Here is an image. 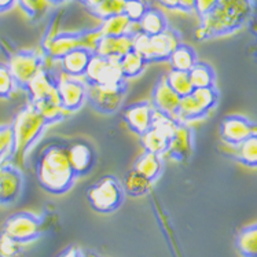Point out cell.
I'll use <instances>...</instances> for the list:
<instances>
[{"label":"cell","instance_id":"cell-45","mask_svg":"<svg viewBox=\"0 0 257 257\" xmlns=\"http://www.w3.org/2000/svg\"><path fill=\"white\" fill-rule=\"evenodd\" d=\"M69 0H50V3L54 6H58V5H62V3H66Z\"/></svg>","mask_w":257,"mask_h":257},{"label":"cell","instance_id":"cell-23","mask_svg":"<svg viewBox=\"0 0 257 257\" xmlns=\"http://www.w3.org/2000/svg\"><path fill=\"white\" fill-rule=\"evenodd\" d=\"M132 169L138 171L141 175H143L145 178H147L150 182L154 183V182H157L164 172L163 156H158V154H154V153L143 152L137 158Z\"/></svg>","mask_w":257,"mask_h":257},{"label":"cell","instance_id":"cell-32","mask_svg":"<svg viewBox=\"0 0 257 257\" xmlns=\"http://www.w3.org/2000/svg\"><path fill=\"white\" fill-rule=\"evenodd\" d=\"M165 80L171 88L180 96L184 98L194 91V87L191 84L189 72H179V70H171L168 74H165Z\"/></svg>","mask_w":257,"mask_h":257},{"label":"cell","instance_id":"cell-20","mask_svg":"<svg viewBox=\"0 0 257 257\" xmlns=\"http://www.w3.org/2000/svg\"><path fill=\"white\" fill-rule=\"evenodd\" d=\"M94 55L95 51L92 48L81 47L74 50L59 61L61 73L68 76V77L84 79L85 72H87L89 62L94 58Z\"/></svg>","mask_w":257,"mask_h":257},{"label":"cell","instance_id":"cell-42","mask_svg":"<svg viewBox=\"0 0 257 257\" xmlns=\"http://www.w3.org/2000/svg\"><path fill=\"white\" fill-rule=\"evenodd\" d=\"M158 5H161L168 10H179L182 0H157Z\"/></svg>","mask_w":257,"mask_h":257},{"label":"cell","instance_id":"cell-26","mask_svg":"<svg viewBox=\"0 0 257 257\" xmlns=\"http://www.w3.org/2000/svg\"><path fill=\"white\" fill-rule=\"evenodd\" d=\"M169 65L172 70H179V72H190V69L198 62V57L195 50L189 44L180 43L176 50L169 58Z\"/></svg>","mask_w":257,"mask_h":257},{"label":"cell","instance_id":"cell-47","mask_svg":"<svg viewBox=\"0 0 257 257\" xmlns=\"http://www.w3.org/2000/svg\"><path fill=\"white\" fill-rule=\"evenodd\" d=\"M145 2H147V0H145Z\"/></svg>","mask_w":257,"mask_h":257},{"label":"cell","instance_id":"cell-28","mask_svg":"<svg viewBox=\"0 0 257 257\" xmlns=\"http://www.w3.org/2000/svg\"><path fill=\"white\" fill-rule=\"evenodd\" d=\"M122 186H124L126 195H130L132 198H138V197H145L150 193L153 182H150L135 169H131L130 172L125 173Z\"/></svg>","mask_w":257,"mask_h":257},{"label":"cell","instance_id":"cell-36","mask_svg":"<svg viewBox=\"0 0 257 257\" xmlns=\"http://www.w3.org/2000/svg\"><path fill=\"white\" fill-rule=\"evenodd\" d=\"M17 88L18 87L9 69V65L0 62V99H10Z\"/></svg>","mask_w":257,"mask_h":257},{"label":"cell","instance_id":"cell-34","mask_svg":"<svg viewBox=\"0 0 257 257\" xmlns=\"http://www.w3.org/2000/svg\"><path fill=\"white\" fill-rule=\"evenodd\" d=\"M191 95L194 96L197 102L204 107L206 111H212L216 107V105L219 103V89L215 87H208V88H195Z\"/></svg>","mask_w":257,"mask_h":257},{"label":"cell","instance_id":"cell-35","mask_svg":"<svg viewBox=\"0 0 257 257\" xmlns=\"http://www.w3.org/2000/svg\"><path fill=\"white\" fill-rule=\"evenodd\" d=\"M17 5L32 20H40L53 6L50 0H17Z\"/></svg>","mask_w":257,"mask_h":257},{"label":"cell","instance_id":"cell-16","mask_svg":"<svg viewBox=\"0 0 257 257\" xmlns=\"http://www.w3.org/2000/svg\"><path fill=\"white\" fill-rule=\"evenodd\" d=\"M156 109L153 107L150 100H141L126 106L122 113L124 121L128 128L138 137L143 135L153 126Z\"/></svg>","mask_w":257,"mask_h":257},{"label":"cell","instance_id":"cell-29","mask_svg":"<svg viewBox=\"0 0 257 257\" xmlns=\"http://www.w3.org/2000/svg\"><path fill=\"white\" fill-rule=\"evenodd\" d=\"M191 84L195 88H208L216 85V72L212 65L198 61L189 72Z\"/></svg>","mask_w":257,"mask_h":257},{"label":"cell","instance_id":"cell-7","mask_svg":"<svg viewBox=\"0 0 257 257\" xmlns=\"http://www.w3.org/2000/svg\"><path fill=\"white\" fill-rule=\"evenodd\" d=\"M46 58L36 50H21L11 54L7 61L13 77L16 80L17 87L22 91L28 88L32 80L36 77L39 72L44 69Z\"/></svg>","mask_w":257,"mask_h":257},{"label":"cell","instance_id":"cell-22","mask_svg":"<svg viewBox=\"0 0 257 257\" xmlns=\"http://www.w3.org/2000/svg\"><path fill=\"white\" fill-rule=\"evenodd\" d=\"M168 29L169 25L167 17L163 11L156 7H149L142 20L138 22V31L147 36H157Z\"/></svg>","mask_w":257,"mask_h":257},{"label":"cell","instance_id":"cell-6","mask_svg":"<svg viewBox=\"0 0 257 257\" xmlns=\"http://www.w3.org/2000/svg\"><path fill=\"white\" fill-rule=\"evenodd\" d=\"M102 36L98 28L80 32H59L53 40L43 46V55L46 59L59 62L65 55L81 47L94 50L95 44Z\"/></svg>","mask_w":257,"mask_h":257},{"label":"cell","instance_id":"cell-37","mask_svg":"<svg viewBox=\"0 0 257 257\" xmlns=\"http://www.w3.org/2000/svg\"><path fill=\"white\" fill-rule=\"evenodd\" d=\"M13 150V132L11 125H0V164L10 161Z\"/></svg>","mask_w":257,"mask_h":257},{"label":"cell","instance_id":"cell-17","mask_svg":"<svg viewBox=\"0 0 257 257\" xmlns=\"http://www.w3.org/2000/svg\"><path fill=\"white\" fill-rule=\"evenodd\" d=\"M180 100H182V98L169 87L167 80H165V76H161L156 81V84L152 89V99H150V102H152L153 107L156 109V111L172 115V117L176 118Z\"/></svg>","mask_w":257,"mask_h":257},{"label":"cell","instance_id":"cell-8","mask_svg":"<svg viewBox=\"0 0 257 257\" xmlns=\"http://www.w3.org/2000/svg\"><path fill=\"white\" fill-rule=\"evenodd\" d=\"M43 220L31 212H17L6 220L3 234L21 245L35 242L42 236Z\"/></svg>","mask_w":257,"mask_h":257},{"label":"cell","instance_id":"cell-40","mask_svg":"<svg viewBox=\"0 0 257 257\" xmlns=\"http://www.w3.org/2000/svg\"><path fill=\"white\" fill-rule=\"evenodd\" d=\"M219 5H220V0H195L194 13L202 20L206 16H209Z\"/></svg>","mask_w":257,"mask_h":257},{"label":"cell","instance_id":"cell-15","mask_svg":"<svg viewBox=\"0 0 257 257\" xmlns=\"http://www.w3.org/2000/svg\"><path fill=\"white\" fill-rule=\"evenodd\" d=\"M24 190V175L16 165L2 164L0 168V205L16 204Z\"/></svg>","mask_w":257,"mask_h":257},{"label":"cell","instance_id":"cell-27","mask_svg":"<svg viewBox=\"0 0 257 257\" xmlns=\"http://www.w3.org/2000/svg\"><path fill=\"white\" fill-rule=\"evenodd\" d=\"M208 115H209V111L205 110L204 107L197 102L194 96L190 94L187 96L182 98V100H180L176 118L180 122L189 124L191 121L202 120V118L208 117Z\"/></svg>","mask_w":257,"mask_h":257},{"label":"cell","instance_id":"cell-38","mask_svg":"<svg viewBox=\"0 0 257 257\" xmlns=\"http://www.w3.org/2000/svg\"><path fill=\"white\" fill-rule=\"evenodd\" d=\"M24 245L6 234H0V257H24Z\"/></svg>","mask_w":257,"mask_h":257},{"label":"cell","instance_id":"cell-14","mask_svg":"<svg viewBox=\"0 0 257 257\" xmlns=\"http://www.w3.org/2000/svg\"><path fill=\"white\" fill-rule=\"evenodd\" d=\"M219 132L223 142L231 147H236L250 135L256 134L257 122L245 115L230 114L221 120Z\"/></svg>","mask_w":257,"mask_h":257},{"label":"cell","instance_id":"cell-11","mask_svg":"<svg viewBox=\"0 0 257 257\" xmlns=\"http://www.w3.org/2000/svg\"><path fill=\"white\" fill-rule=\"evenodd\" d=\"M68 156L76 179L88 176L98 164L96 149L84 138H76L68 142Z\"/></svg>","mask_w":257,"mask_h":257},{"label":"cell","instance_id":"cell-1","mask_svg":"<svg viewBox=\"0 0 257 257\" xmlns=\"http://www.w3.org/2000/svg\"><path fill=\"white\" fill-rule=\"evenodd\" d=\"M39 186L50 194L62 195L73 187L77 180L70 167L68 142L53 139L42 147L35 163Z\"/></svg>","mask_w":257,"mask_h":257},{"label":"cell","instance_id":"cell-21","mask_svg":"<svg viewBox=\"0 0 257 257\" xmlns=\"http://www.w3.org/2000/svg\"><path fill=\"white\" fill-rule=\"evenodd\" d=\"M171 138H172V134L164 131L158 126H152L149 131L139 137V143L145 152L164 156V154H168Z\"/></svg>","mask_w":257,"mask_h":257},{"label":"cell","instance_id":"cell-25","mask_svg":"<svg viewBox=\"0 0 257 257\" xmlns=\"http://www.w3.org/2000/svg\"><path fill=\"white\" fill-rule=\"evenodd\" d=\"M235 249L241 257H257V223L239 230L235 236Z\"/></svg>","mask_w":257,"mask_h":257},{"label":"cell","instance_id":"cell-44","mask_svg":"<svg viewBox=\"0 0 257 257\" xmlns=\"http://www.w3.org/2000/svg\"><path fill=\"white\" fill-rule=\"evenodd\" d=\"M102 2H103V0H80V3H81V5H84L88 10L95 9V7H96V6H99Z\"/></svg>","mask_w":257,"mask_h":257},{"label":"cell","instance_id":"cell-2","mask_svg":"<svg viewBox=\"0 0 257 257\" xmlns=\"http://www.w3.org/2000/svg\"><path fill=\"white\" fill-rule=\"evenodd\" d=\"M252 13V0H220V5L201 20L197 32L200 40L226 36L243 27Z\"/></svg>","mask_w":257,"mask_h":257},{"label":"cell","instance_id":"cell-39","mask_svg":"<svg viewBox=\"0 0 257 257\" xmlns=\"http://www.w3.org/2000/svg\"><path fill=\"white\" fill-rule=\"evenodd\" d=\"M147 9H149V6H147V2H145V0H126L124 14L135 25H138V22L142 20V17L145 16Z\"/></svg>","mask_w":257,"mask_h":257},{"label":"cell","instance_id":"cell-5","mask_svg":"<svg viewBox=\"0 0 257 257\" xmlns=\"http://www.w3.org/2000/svg\"><path fill=\"white\" fill-rule=\"evenodd\" d=\"M180 43V35L171 28L157 36H147L138 31L134 35V51L142 55L147 63L167 62Z\"/></svg>","mask_w":257,"mask_h":257},{"label":"cell","instance_id":"cell-9","mask_svg":"<svg viewBox=\"0 0 257 257\" xmlns=\"http://www.w3.org/2000/svg\"><path fill=\"white\" fill-rule=\"evenodd\" d=\"M128 92V83L120 85H88L87 102L100 114L110 115L120 110Z\"/></svg>","mask_w":257,"mask_h":257},{"label":"cell","instance_id":"cell-43","mask_svg":"<svg viewBox=\"0 0 257 257\" xmlns=\"http://www.w3.org/2000/svg\"><path fill=\"white\" fill-rule=\"evenodd\" d=\"M17 5V0H0V14L11 10Z\"/></svg>","mask_w":257,"mask_h":257},{"label":"cell","instance_id":"cell-12","mask_svg":"<svg viewBox=\"0 0 257 257\" xmlns=\"http://www.w3.org/2000/svg\"><path fill=\"white\" fill-rule=\"evenodd\" d=\"M87 91L88 85L83 79L68 77L59 73L58 79V96L59 103L66 113L79 111L87 102Z\"/></svg>","mask_w":257,"mask_h":257},{"label":"cell","instance_id":"cell-3","mask_svg":"<svg viewBox=\"0 0 257 257\" xmlns=\"http://www.w3.org/2000/svg\"><path fill=\"white\" fill-rule=\"evenodd\" d=\"M13 132V150L10 161H22L28 152L42 138L43 132L51 122L37 110L35 106L28 102L17 111L11 121Z\"/></svg>","mask_w":257,"mask_h":257},{"label":"cell","instance_id":"cell-18","mask_svg":"<svg viewBox=\"0 0 257 257\" xmlns=\"http://www.w3.org/2000/svg\"><path fill=\"white\" fill-rule=\"evenodd\" d=\"M194 130L189 124L182 122L171 138V145H169L168 150L169 158H172L176 163L187 161L194 152Z\"/></svg>","mask_w":257,"mask_h":257},{"label":"cell","instance_id":"cell-10","mask_svg":"<svg viewBox=\"0 0 257 257\" xmlns=\"http://www.w3.org/2000/svg\"><path fill=\"white\" fill-rule=\"evenodd\" d=\"M87 85H120L128 83L117 59L100 57L95 54L91 59L84 79Z\"/></svg>","mask_w":257,"mask_h":257},{"label":"cell","instance_id":"cell-19","mask_svg":"<svg viewBox=\"0 0 257 257\" xmlns=\"http://www.w3.org/2000/svg\"><path fill=\"white\" fill-rule=\"evenodd\" d=\"M134 35L135 33L125 36H100L94 47L95 54L120 61L124 55L134 50Z\"/></svg>","mask_w":257,"mask_h":257},{"label":"cell","instance_id":"cell-4","mask_svg":"<svg viewBox=\"0 0 257 257\" xmlns=\"http://www.w3.org/2000/svg\"><path fill=\"white\" fill-rule=\"evenodd\" d=\"M125 197L124 186L113 175L102 176L87 190V201L91 209L100 215H110L117 212L124 204Z\"/></svg>","mask_w":257,"mask_h":257},{"label":"cell","instance_id":"cell-33","mask_svg":"<svg viewBox=\"0 0 257 257\" xmlns=\"http://www.w3.org/2000/svg\"><path fill=\"white\" fill-rule=\"evenodd\" d=\"M125 5L126 0H103L99 6H96L95 9H91L89 13L103 21V20H107L110 17L124 14Z\"/></svg>","mask_w":257,"mask_h":257},{"label":"cell","instance_id":"cell-46","mask_svg":"<svg viewBox=\"0 0 257 257\" xmlns=\"http://www.w3.org/2000/svg\"><path fill=\"white\" fill-rule=\"evenodd\" d=\"M0 168H2V164H0Z\"/></svg>","mask_w":257,"mask_h":257},{"label":"cell","instance_id":"cell-41","mask_svg":"<svg viewBox=\"0 0 257 257\" xmlns=\"http://www.w3.org/2000/svg\"><path fill=\"white\" fill-rule=\"evenodd\" d=\"M58 257H87L85 253L77 246H69L63 250Z\"/></svg>","mask_w":257,"mask_h":257},{"label":"cell","instance_id":"cell-13","mask_svg":"<svg viewBox=\"0 0 257 257\" xmlns=\"http://www.w3.org/2000/svg\"><path fill=\"white\" fill-rule=\"evenodd\" d=\"M58 79L59 73H55L47 68L42 69L25 89L28 94V102L32 105L43 102H59Z\"/></svg>","mask_w":257,"mask_h":257},{"label":"cell","instance_id":"cell-24","mask_svg":"<svg viewBox=\"0 0 257 257\" xmlns=\"http://www.w3.org/2000/svg\"><path fill=\"white\" fill-rule=\"evenodd\" d=\"M137 27L134 22L125 16V14H120V16H114L103 20L98 27L100 35L102 36H125V35H131L138 32V29L134 31V28Z\"/></svg>","mask_w":257,"mask_h":257},{"label":"cell","instance_id":"cell-30","mask_svg":"<svg viewBox=\"0 0 257 257\" xmlns=\"http://www.w3.org/2000/svg\"><path fill=\"white\" fill-rule=\"evenodd\" d=\"M234 158L247 168H257V132L234 147Z\"/></svg>","mask_w":257,"mask_h":257},{"label":"cell","instance_id":"cell-31","mask_svg":"<svg viewBox=\"0 0 257 257\" xmlns=\"http://www.w3.org/2000/svg\"><path fill=\"white\" fill-rule=\"evenodd\" d=\"M118 62H120L122 76H124V79L126 81L137 79L138 76H141L145 72V69L147 66L146 59L142 55H139L137 51H134V50H132L131 53L124 55Z\"/></svg>","mask_w":257,"mask_h":257}]
</instances>
